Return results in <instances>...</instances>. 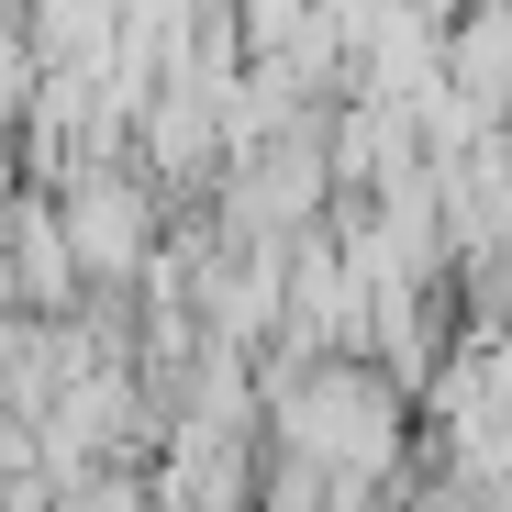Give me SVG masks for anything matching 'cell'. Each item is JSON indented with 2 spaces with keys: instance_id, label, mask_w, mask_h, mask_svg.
I'll return each instance as SVG.
<instances>
[{
  "instance_id": "obj_1",
  "label": "cell",
  "mask_w": 512,
  "mask_h": 512,
  "mask_svg": "<svg viewBox=\"0 0 512 512\" xmlns=\"http://www.w3.org/2000/svg\"><path fill=\"white\" fill-rule=\"evenodd\" d=\"M268 423H279V446H290V479L323 490V501H368L390 479V457H401V390L379 368H357V357L301 368Z\"/></svg>"
},
{
  "instance_id": "obj_2",
  "label": "cell",
  "mask_w": 512,
  "mask_h": 512,
  "mask_svg": "<svg viewBox=\"0 0 512 512\" xmlns=\"http://www.w3.org/2000/svg\"><path fill=\"white\" fill-rule=\"evenodd\" d=\"M56 234H67V256H78L90 279H123V268H145V256H156V201H145V179L90 167V179H67Z\"/></svg>"
},
{
  "instance_id": "obj_3",
  "label": "cell",
  "mask_w": 512,
  "mask_h": 512,
  "mask_svg": "<svg viewBox=\"0 0 512 512\" xmlns=\"http://www.w3.org/2000/svg\"><path fill=\"white\" fill-rule=\"evenodd\" d=\"M446 67H457V101L468 112H512V12H479Z\"/></svg>"
},
{
  "instance_id": "obj_4",
  "label": "cell",
  "mask_w": 512,
  "mask_h": 512,
  "mask_svg": "<svg viewBox=\"0 0 512 512\" xmlns=\"http://www.w3.org/2000/svg\"><path fill=\"white\" fill-rule=\"evenodd\" d=\"M67 512H145L134 479H90V490H67Z\"/></svg>"
}]
</instances>
